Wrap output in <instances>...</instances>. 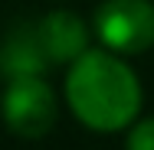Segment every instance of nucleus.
<instances>
[{
  "instance_id": "obj_1",
  "label": "nucleus",
  "mask_w": 154,
  "mask_h": 150,
  "mask_svg": "<svg viewBox=\"0 0 154 150\" xmlns=\"http://www.w3.org/2000/svg\"><path fill=\"white\" fill-rule=\"evenodd\" d=\"M66 101L92 131H122L141 111V82L112 52L85 49L66 75Z\"/></svg>"
},
{
  "instance_id": "obj_2",
  "label": "nucleus",
  "mask_w": 154,
  "mask_h": 150,
  "mask_svg": "<svg viewBox=\"0 0 154 150\" xmlns=\"http://www.w3.org/2000/svg\"><path fill=\"white\" fill-rule=\"evenodd\" d=\"M95 33L112 52H144L154 46L151 0H105L95 13Z\"/></svg>"
},
{
  "instance_id": "obj_3",
  "label": "nucleus",
  "mask_w": 154,
  "mask_h": 150,
  "mask_svg": "<svg viewBox=\"0 0 154 150\" xmlns=\"http://www.w3.org/2000/svg\"><path fill=\"white\" fill-rule=\"evenodd\" d=\"M3 121L13 134L36 140L56 124V95L39 75H17L3 91Z\"/></svg>"
},
{
  "instance_id": "obj_4",
  "label": "nucleus",
  "mask_w": 154,
  "mask_h": 150,
  "mask_svg": "<svg viewBox=\"0 0 154 150\" xmlns=\"http://www.w3.org/2000/svg\"><path fill=\"white\" fill-rule=\"evenodd\" d=\"M39 36H43V46L49 52V62H75L85 52V43H89L85 23L69 10H53L39 23Z\"/></svg>"
},
{
  "instance_id": "obj_5",
  "label": "nucleus",
  "mask_w": 154,
  "mask_h": 150,
  "mask_svg": "<svg viewBox=\"0 0 154 150\" xmlns=\"http://www.w3.org/2000/svg\"><path fill=\"white\" fill-rule=\"evenodd\" d=\"M46 65H49V52L43 46L39 23L13 30L7 36V43L0 46V69L10 78H17V75H39Z\"/></svg>"
},
{
  "instance_id": "obj_6",
  "label": "nucleus",
  "mask_w": 154,
  "mask_h": 150,
  "mask_svg": "<svg viewBox=\"0 0 154 150\" xmlns=\"http://www.w3.org/2000/svg\"><path fill=\"white\" fill-rule=\"evenodd\" d=\"M128 150H154V118L141 121L128 134Z\"/></svg>"
}]
</instances>
